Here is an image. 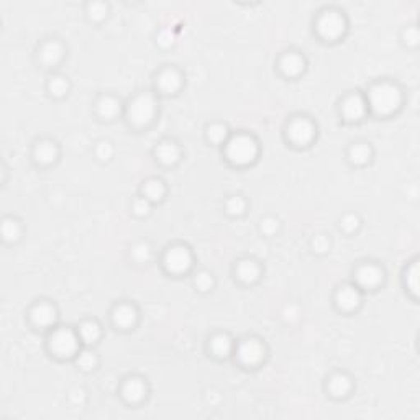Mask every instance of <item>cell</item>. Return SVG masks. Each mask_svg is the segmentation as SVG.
I'll return each instance as SVG.
<instances>
[{"instance_id":"obj_1","label":"cell","mask_w":420,"mask_h":420,"mask_svg":"<svg viewBox=\"0 0 420 420\" xmlns=\"http://www.w3.org/2000/svg\"><path fill=\"white\" fill-rule=\"evenodd\" d=\"M368 110L379 119L396 115L404 106V89L391 79L374 81L365 94Z\"/></svg>"},{"instance_id":"obj_2","label":"cell","mask_w":420,"mask_h":420,"mask_svg":"<svg viewBox=\"0 0 420 420\" xmlns=\"http://www.w3.org/2000/svg\"><path fill=\"white\" fill-rule=\"evenodd\" d=\"M225 159L235 168H246L253 164L259 156V143L250 133L240 132L228 138L223 145Z\"/></svg>"},{"instance_id":"obj_3","label":"cell","mask_w":420,"mask_h":420,"mask_svg":"<svg viewBox=\"0 0 420 420\" xmlns=\"http://www.w3.org/2000/svg\"><path fill=\"white\" fill-rule=\"evenodd\" d=\"M159 114L158 101L153 94L140 92L137 94L128 106H125V117L130 127L141 130L148 128L154 123L156 117Z\"/></svg>"},{"instance_id":"obj_4","label":"cell","mask_w":420,"mask_h":420,"mask_svg":"<svg viewBox=\"0 0 420 420\" xmlns=\"http://www.w3.org/2000/svg\"><path fill=\"white\" fill-rule=\"evenodd\" d=\"M48 350L58 359L76 358L82 350L79 333L71 327L53 328L50 337H48Z\"/></svg>"},{"instance_id":"obj_5","label":"cell","mask_w":420,"mask_h":420,"mask_svg":"<svg viewBox=\"0 0 420 420\" xmlns=\"http://www.w3.org/2000/svg\"><path fill=\"white\" fill-rule=\"evenodd\" d=\"M348 20L339 8H326L315 20V32L323 41H337L345 37Z\"/></svg>"},{"instance_id":"obj_6","label":"cell","mask_w":420,"mask_h":420,"mask_svg":"<svg viewBox=\"0 0 420 420\" xmlns=\"http://www.w3.org/2000/svg\"><path fill=\"white\" fill-rule=\"evenodd\" d=\"M237 363L243 368H258L265 363L268 358V346L265 340L258 337H246L235 345L233 352Z\"/></svg>"},{"instance_id":"obj_7","label":"cell","mask_w":420,"mask_h":420,"mask_svg":"<svg viewBox=\"0 0 420 420\" xmlns=\"http://www.w3.org/2000/svg\"><path fill=\"white\" fill-rule=\"evenodd\" d=\"M163 266L172 276H183L194 266V253L188 245L174 243L163 253Z\"/></svg>"},{"instance_id":"obj_8","label":"cell","mask_w":420,"mask_h":420,"mask_svg":"<svg viewBox=\"0 0 420 420\" xmlns=\"http://www.w3.org/2000/svg\"><path fill=\"white\" fill-rule=\"evenodd\" d=\"M386 283V270L374 261L359 263L353 271V284L365 291H378Z\"/></svg>"},{"instance_id":"obj_9","label":"cell","mask_w":420,"mask_h":420,"mask_svg":"<svg viewBox=\"0 0 420 420\" xmlns=\"http://www.w3.org/2000/svg\"><path fill=\"white\" fill-rule=\"evenodd\" d=\"M317 137V125L309 117L297 115L292 117L286 127V138L296 148H307Z\"/></svg>"},{"instance_id":"obj_10","label":"cell","mask_w":420,"mask_h":420,"mask_svg":"<svg viewBox=\"0 0 420 420\" xmlns=\"http://www.w3.org/2000/svg\"><path fill=\"white\" fill-rule=\"evenodd\" d=\"M370 114L365 94L354 90V92L346 94L340 102V117L346 123H359L366 119Z\"/></svg>"},{"instance_id":"obj_11","label":"cell","mask_w":420,"mask_h":420,"mask_svg":"<svg viewBox=\"0 0 420 420\" xmlns=\"http://www.w3.org/2000/svg\"><path fill=\"white\" fill-rule=\"evenodd\" d=\"M150 396V384L146 378L143 376H128L123 379L122 386H120V397L127 402L128 406H140Z\"/></svg>"},{"instance_id":"obj_12","label":"cell","mask_w":420,"mask_h":420,"mask_svg":"<svg viewBox=\"0 0 420 420\" xmlns=\"http://www.w3.org/2000/svg\"><path fill=\"white\" fill-rule=\"evenodd\" d=\"M333 302H335V307L340 312L352 314V312H357L363 304V291L354 284H343L335 291Z\"/></svg>"},{"instance_id":"obj_13","label":"cell","mask_w":420,"mask_h":420,"mask_svg":"<svg viewBox=\"0 0 420 420\" xmlns=\"http://www.w3.org/2000/svg\"><path fill=\"white\" fill-rule=\"evenodd\" d=\"M28 317L34 327L53 330L56 322H58L59 314L56 306L51 301H38L37 304H33L32 309H30Z\"/></svg>"},{"instance_id":"obj_14","label":"cell","mask_w":420,"mask_h":420,"mask_svg":"<svg viewBox=\"0 0 420 420\" xmlns=\"http://www.w3.org/2000/svg\"><path fill=\"white\" fill-rule=\"evenodd\" d=\"M112 323L119 328V330H133L137 327L138 319H140V312L137 306L132 302H120L110 312Z\"/></svg>"},{"instance_id":"obj_15","label":"cell","mask_w":420,"mask_h":420,"mask_svg":"<svg viewBox=\"0 0 420 420\" xmlns=\"http://www.w3.org/2000/svg\"><path fill=\"white\" fill-rule=\"evenodd\" d=\"M184 76L179 69L174 66H168L161 69L156 76V89L164 95H174L183 89Z\"/></svg>"},{"instance_id":"obj_16","label":"cell","mask_w":420,"mask_h":420,"mask_svg":"<svg viewBox=\"0 0 420 420\" xmlns=\"http://www.w3.org/2000/svg\"><path fill=\"white\" fill-rule=\"evenodd\" d=\"M278 69L281 74L289 77V79L299 77L301 74H304V71L307 69L306 56L299 53V51H286L284 54H281Z\"/></svg>"},{"instance_id":"obj_17","label":"cell","mask_w":420,"mask_h":420,"mask_svg":"<svg viewBox=\"0 0 420 420\" xmlns=\"http://www.w3.org/2000/svg\"><path fill=\"white\" fill-rule=\"evenodd\" d=\"M326 389L328 396L333 399H345L353 391L352 376L343 373V371H337V373L328 376Z\"/></svg>"},{"instance_id":"obj_18","label":"cell","mask_w":420,"mask_h":420,"mask_svg":"<svg viewBox=\"0 0 420 420\" xmlns=\"http://www.w3.org/2000/svg\"><path fill=\"white\" fill-rule=\"evenodd\" d=\"M59 158V146L54 140L50 138H43V140L34 143L33 148V159L38 166H51L58 161Z\"/></svg>"},{"instance_id":"obj_19","label":"cell","mask_w":420,"mask_h":420,"mask_svg":"<svg viewBox=\"0 0 420 420\" xmlns=\"http://www.w3.org/2000/svg\"><path fill=\"white\" fill-rule=\"evenodd\" d=\"M261 265L253 258H241L235 265V278L245 286H253L261 279Z\"/></svg>"},{"instance_id":"obj_20","label":"cell","mask_w":420,"mask_h":420,"mask_svg":"<svg viewBox=\"0 0 420 420\" xmlns=\"http://www.w3.org/2000/svg\"><path fill=\"white\" fill-rule=\"evenodd\" d=\"M153 154L156 161L163 164V166H176L181 161V158H183V150H181V146L176 141L163 140L154 146Z\"/></svg>"},{"instance_id":"obj_21","label":"cell","mask_w":420,"mask_h":420,"mask_svg":"<svg viewBox=\"0 0 420 420\" xmlns=\"http://www.w3.org/2000/svg\"><path fill=\"white\" fill-rule=\"evenodd\" d=\"M95 112H97V115L101 117L102 120L110 122V120H115L117 117H120L122 112H125V107L122 101H120L119 97H115V95L102 94L101 97L97 99V102H95Z\"/></svg>"},{"instance_id":"obj_22","label":"cell","mask_w":420,"mask_h":420,"mask_svg":"<svg viewBox=\"0 0 420 420\" xmlns=\"http://www.w3.org/2000/svg\"><path fill=\"white\" fill-rule=\"evenodd\" d=\"M237 341L232 339L228 333L219 332L214 333L209 340V352L215 359H227L228 357H233L235 352Z\"/></svg>"},{"instance_id":"obj_23","label":"cell","mask_w":420,"mask_h":420,"mask_svg":"<svg viewBox=\"0 0 420 420\" xmlns=\"http://www.w3.org/2000/svg\"><path fill=\"white\" fill-rule=\"evenodd\" d=\"M64 45L58 40H48L40 46L38 59L45 68H56L64 58Z\"/></svg>"},{"instance_id":"obj_24","label":"cell","mask_w":420,"mask_h":420,"mask_svg":"<svg viewBox=\"0 0 420 420\" xmlns=\"http://www.w3.org/2000/svg\"><path fill=\"white\" fill-rule=\"evenodd\" d=\"M374 158V150L370 143L365 141H357L350 145L348 151H346V159L348 163L354 168H365L373 161Z\"/></svg>"},{"instance_id":"obj_25","label":"cell","mask_w":420,"mask_h":420,"mask_svg":"<svg viewBox=\"0 0 420 420\" xmlns=\"http://www.w3.org/2000/svg\"><path fill=\"white\" fill-rule=\"evenodd\" d=\"M76 330L79 333V339L84 346L95 345L102 337V326L95 319L82 320Z\"/></svg>"},{"instance_id":"obj_26","label":"cell","mask_w":420,"mask_h":420,"mask_svg":"<svg viewBox=\"0 0 420 420\" xmlns=\"http://www.w3.org/2000/svg\"><path fill=\"white\" fill-rule=\"evenodd\" d=\"M166 184L159 177H148L141 186V196L151 203L161 202L166 197Z\"/></svg>"},{"instance_id":"obj_27","label":"cell","mask_w":420,"mask_h":420,"mask_svg":"<svg viewBox=\"0 0 420 420\" xmlns=\"http://www.w3.org/2000/svg\"><path fill=\"white\" fill-rule=\"evenodd\" d=\"M406 291L412 296L414 301L419 299V258L415 257L412 261L407 263L404 274H402Z\"/></svg>"},{"instance_id":"obj_28","label":"cell","mask_w":420,"mask_h":420,"mask_svg":"<svg viewBox=\"0 0 420 420\" xmlns=\"http://www.w3.org/2000/svg\"><path fill=\"white\" fill-rule=\"evenodd\" d=\"M206 137L212 145H225L228 141V138L232 137V132L227 123L214 122L206 127Z\"/></svg>"},{"instance_id":"obj_29","label":"cell","mask_w":420,"mask_h":420,"mask_svg":"<svg viewBox=\"0 0 420 420\" xmlns=\"http://www.w3.org/2000/svg\"><path fill=\"white\" fill-rule=\"evenodd\" d=\"M46 89H48V94H50L51 97L63 99V97H66V95L69 94V90H71V82H69L66 76L53 74L50 79H48Z\"/></svg>"},{"instance_id":"obj_30","label":"cell","mask_w":420,"mask_h":420,"mask_svg":"<svg viewBox=\"0 0 420 420\" xmlns=\"http://www.w3.org/2000/svg\"><path fill=\"white\" fill-rule=\"evenodd\" d=\"M76 365L81 368L82 371L89 373V371H94L95 368L99 366V357L94 350H90V346H86L84 350H81L79 354L74 358Z\"/></svg>"},{"instance_id":"obj_31","label":"cell","mask_w":420,"mask_h":420,"mask_svg":"<svg viewBox=\"0 0 420 420\" xmlns=\"http://www.w3.org/2000/svg\"><path fill=\"white\" fill-rule=\"evenodd\" d=\"M151 254H153V248H151L148 241L143 240L137 241V243L132 246V250H130V257H132L137 265H145V263H148L151 259Z\"/></svg>"},{"instance_id":"obj_32","label":"cell","mask_w":420,"mask_h":420,"mask_svg":"<svg viewBox=\"0 0 420 420\" xmlns=\"http://www.w3.org/2000/svg\"><path fill=\"white\" fill-rule=\"evenodd\" d=\"M2 235L6 241H17L21 237V223L17 219L7 217L2 223Z\"/></svg>"},{"instance_id":"obj_33","label":"cell","mask_w":420,"mask_h":420,"mask_svg":"<svg viewBox=\"0 0 420 420\" xmlns=\"http://www.w3.org/2000/svg\"><path fill=\"white\" fill-rule=\"evenodd\" d=\"M246 203L243 196H230L225 201V212L232 217H241L246 212Z\"/></svg>"},{"instance_id":"obj_34","label":"cell","mask_w":420,"mask_h":420,"mask_svg":"<svg viewBox=\"0 0 420 420\" xmlns=\"http://www.w3.org/2000/svg\"><path fill=\"white\" fill-rule=\"evenodd\" d=\"M215 286V278L214 274L206 270H201L196 272L194 276V288L197 289L199 292H210Z\"/></svg>"},{"instance_id":"obj_35","label":"cell","mask_w":420,"mask_h":420,"mask_svg":"<svg viewBox=\"0 0 420 420\" xmlns=\"http://www.w3.org/2000/svg\"><path fill=\"white\" fill-rule=\"evenodd\" d=\"M86 12H88V17L94 21H101L109 15V6L106 2H90L86 7Z\"/></svg>"},{"instance_id":"obj_36","label":"cell","mask_w":420,"mask_h":420,"mask_svg":"<svg viewBox=\"0 0 420 420\" xmlns=\"http://www.w3.org/2000/svg\"><path fill=\"white\" fill-rule=\"evenodd\" d=\"M94 153H95V158H97L99 161L107 163V161H110L112 158H114L115 148L109 140H102V141H99L97 145H95Z\"/></svg>"},{"instance_id":"obj_37","label":"cell","mask_w":420,"mask_h":420,"mask_svg":"<svg viewBox=\"0 0 420 420\" xmlns=\"http://www.w3.org/2000/svg\"><path fill=\"white\" fill-rule=\"evenodd\" d=\"M401 41L404 43L407 48H417L420 43V32L415 25H409V27L402 28L401 32Z\"/></svg>"},{"instance_id":"obj_38","label":"cell","mask_w":420,"mask_h":420,"mask_svg":"<svg viewBox=\"0 0 420 420\" xmlns=\"http://www.w3.org/2000/svg\"><path fill=\"white\" fill-rule=\"evenodd\" d=\"M359 227H361V219H359L358 214H353V212H350V214H345L343 217L340 219V228L345 233L358 232Z\"/></svg>"},{"instance_id":"obj_39","label":"cell","mask_w":420,"mask_h":420,"mask_svg":"<svg viewBox=\"0 0 420 420\" xmlns=\"http://www.w3.org/2000/svg\"><path fill=\"white\" fill-rule=\"evenodd\" d=\"M281 228V220L272 217V215H268V217H265L259 222V230H261L263 235L266 237H272L276 235V233L279 232Z\"/></svg>"},{"instance_id":"obj_40","label":"cell","mask_w":420,"mask_h":420,"mask_svg":"<svg viewBox=\"0 0 420 420\" xmlns=\"http://www.w3.org/2000/svg\"><path fill=\"white\" fill-rule=\"evenodd\" d=\"M310 246H312V250L315 251V253L326 254V253H328V251H330L332 241L327 235H323V233H319V235H315L314 238H312Z\"/></svg>"},{"instance_id":"obj_41","label":"cell","mask_w":420,"mask_h":420,"mask_svg":"<svg viewBox=\"0 0 420 420\" xmlns=\"http://www.w3.org/2000/svg\"><path fill=\"white\" fill-rule=\"evenodd\" d=\"M151 206H153V203L146 201L143 196H140L132 202V212L137 215V217H146V215L151 214Z\"/></svg>"},{"instance_id":"obj_42","label":"cell","mask_w":420,"mask_h":420,"mask_svg":"<svg viewBox=\"0 0 420 420\" xmlns=\"http://www.w3.org/2000/svg\"><path fill=\"white\" fill-rule=\"evenodd\" d=\"M156 40H158L159 46L170 48V46L174 45L176 37H174V33L171 32V30H168V28H166V30H161V32L158 33V37H156Z\"/></svg>"}]
</instances>
